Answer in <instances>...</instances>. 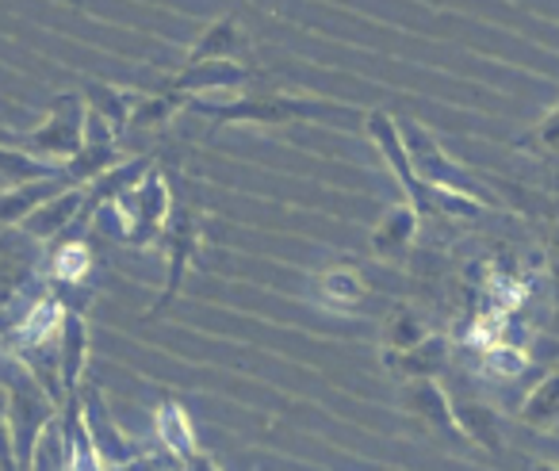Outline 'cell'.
<instances>
[{
	"mask_svg": "<svg viewBox=\"0 0 559 471\" xmlns=\"http://www.w3.org/2000/svg\"><path fill=\"white\" fill-rule=\"evenodd\" d=\"M185 471H218V463L211 460L207 452H200V456H192V460L185 463Z\"/></svg>",
	"mask_w": 559,
	"mask_h": 471,
	"instance_id": "83f0119b",
	"label": "cell"
},
{
	"mask_svg": "<svg viewBox=\"0 0 559 471\" xmlns=\"http://www.w3.org/2000/svg\"><path fill=\"white\" fill-rule=\"evenodd\" d=\"M81 208H85V188H70V192H62L50 203H43L39 211H32V215L20 223V231H27L32 238H39L50 246V242H58L73 223H78Z\"/></svg>",
	"mask_w": 559,
	"mask_h": 471,
	"instance_id": "9a60e30c",
	"label": "cell"
},
{
	"mask_svg": "<svg viewBox=\"0 0 559 471\" xmlns=\"http://www.w3.org/2000/svg\"><path fill=\"white\" fill-rule=\"evenodd\" d=\"M426 338H429V330L421 326V318H414L406 307H395L388 322H383V356L406 353V349L421 345Z\"/></svg>",
	"mask_w": 559,
	"mask_h": 471,
	"instance_id": "603a6c76",
	"label": "cell"
},
{
	"mask_svg": "<svg viewBox=\"0 0 559 471\" xmlns=\"http://www.w3.org/2000/svg\"><path fill=\"white\" fill-rule=\"evenodd\" d=\"M0 471H20V463H16V448H12L9 387H0Z\"/></svg>",
	"mask_w": 559,
	"mask_h": 471,
	"instance_id": "4316f807",
	"label": "cell"
},
{
	"mask_svg": "<svg viewBox=\"0 0 559 471\" xmlns=\"http://www.w3.org/2000/svg\"><path fill=\"white\" fill-rule=\"evenodd\" d=\"M319 295L330 307H360V299H368V284L357 269H326L319 276Z\"/></svg>",
	"mask_w": 559,
	"mask_h": 471,
	"instance_id": "7402d4cb",
	"label": "cell"
},
{
	"mask_svg": "<svg viewBox=\"0 0 559 471\" xmlns=\"http://www.w3.org/2000/svg\"><path fill=\"white\" fill-rule=\"evenodd\" d=\"M55 169L58 165H47V162H39V157L24 154V150L4 146V142H0V177L12 180V185H27V180L50 177Z\"/></svg>",
	"mask_w": 559,
	"mask_h": 471,
	"instance_id": "cb8c5ba5",
	"label": "cell"
},
{
	"mask_svg": "<svg viewBox=\"0 0 559 471\" xmlns=\"http://www.w3.org/2000/svg\"><path fill=\"white\" fill-rule=\"evenodd\" d=\"M391 376H399L403 384L411 379H437V372L449 364V338L441 333H429L421 345L406 349V353H395V356H383Z\"/></svg>",
	"mask_w": 559,
	"mask_h": 471,
	"instance_id": "e0dca14e",
	"label": "cell"
},
{
	"mask_svg": "<svg viewBox=\"0 0 559 471\" xmlns=\"http://www.w3.org/2000/svg\"><path fill=\"white\" fill-rule=\"evenodd\" d=\"M9 422H12V448H16L20 471H32L35 448H39L43 433L62 417V407L35 384V376L24 364L9 368Z\"/></svg>",
	"mask_w": 559,
	"mask_h": 471,
	"instance_id": "3957f363",
	"label": "cell"
},
{
	"mask_svg": "<svg viewBox=\"0 0 559 471\" xmlns=\"http://www.w3.org/2000/svg\"><path fill=\"white\" fill-rule=\"evenodd\" d=\"M157 437H162V448L169 456H177L180 463H188L192 456H200V445H195L192 422H188V410L180 407L173 395H165L157 402Z\"/></svg>",
	"mask_w": 559,
	"mask_h": 471,
	"instance_id": "d6986e66",
	"label": "cell"
},
{
	"mask_svg": "<svg viewBox=\"0 0 559 471\" xmlns=\"http://www.w3.org/2000/svg\"><path fill=\"white\" fill-rule=\"evenodd\" d=\"M460 417V429L472 445H483L487 452H502V437L495 429V414L487 407H460L456 410Z\"/></svg>",
	"mask_w": 559,
	"mask_h": 471,
	"instance_id": "d4e9b609",
	"label": "cell"
},
{
	"mask_svg": "<svg viewBox=\"0 0 559 471\" xmlns=\"http://www.w3.org/2000/svg\"><path fill=\"white\" fill-rule=\"evenodd\" d=\"M81 96H85V104L96 111V116L108 119V127L119 134V139L131 131V116L142 101V93H127V89L104 85V81H93V78L81 81Z\"/></svg>",
	"mask_w": 559,
	"mask_h": 471,
	"instance_id": "ac0fdd59",
	"label": "cell"
},
{
	"mask_svg": "<svg viewBox=\"0 0 559 471\" xmlns=\"http://www.w3.org/2000/svg\"><path fill=\"white\" fill-rule=\"evenodd\" d=\"M249 39L241 32L238 16H218L207 24V32L188 47L185 62H211V58H234V62H246Z\"/></svg>",
	"mask_w": 559,
	"mask_h": 471,
	"instance_id": "2e32d148",
	"label": "cell"
},
{
	"mask_svg": "<svg viewBox=\"0 0 559 471\" xmlns=\"http://www.w3.org/2000/svg\"><path fill=\"white\" fill-rule=\"evenodd\" d=\"M403 410L406 414H414L418 422H426L433 433H441L444 440H452V445H460L464 437V429H460V417L456 410H452L449 395H444V387L437 384V379H411V384H403Z\"/></svg>",
	"mask_w": 559,
	"mask_h": 471,
	"instance_id": "8fae6325",
	"label": "cell"
},
{
	"mask_svg": "<svg viewBox=\"0 0 559 471\" xmlns=\"http://www.w3.org/2000/svg\"><path fill=\"white\" fill-rule=\"evenodd\" d=\"M81 410H85V425H88V437H93V445H96V456H100V463L108 471L131 468V463L146 460V456L154 452L150 445H142V440L127 437V433L119 429V422L111 417L100 384L81 387Z\"/></svg>",
	"mask_w": 559,
	"mask_h": 471,
	"instance_id": "9c48e42d",
	"label": "cell"
},
{
	"mask_svg": "<svg viewBox=\"0 0 559 471\" xmlns=\"http://www.w3.org/2000/svg\"><path fill=\"white\" fill-rule=\"evenodd\" d=\"M188 111L207 116V139H215L223 127L234 123H261V127H280V123H304V119H330V116H349L353 108L330 101H311V96H292V93H264V96H238L226 104H203L200 96H192Z\"/></svg>",
	"mask_w": 559,
	"mask_h": 471,
	"instance_id": "6da1fadb",
	"label": "cell"
},
{
	"mask_svg": "<svg viewBox=\"0 0 559 471\" xmlns=\"http://www.w3.org/2000/svg\"><path fill=\"white\" fill-rule=\"evenodd\" d=\"M200 242H203V208L195 203H173V215L162 231V249H165V287L157 295V303L146 310V318L162 315L177 303L180 287H185L188 269L200 257Z\"/></svg>",
	"mask_w": 559,
	"mask_h": 471,
	"instance_id": "8992f818",
	"label": "cell"
},
{
	"mask_svg": "<svg viewBox=\"0 0 559 471\" xmlns=\"http://www.w3.org/2000/svg\"><path fill=\"white\" fill-rule=\"evenodd\" d=\"M85 119H88L85 96L58 93L55 101H50L47 123L35 127V131H16V142H12V146L39 157V162H47V165H66L70 157L81 154V146H85Z\"/></svg>",
	"mask_w": 559,
	"mask_h": 471,
	"instance_id": "277c9868",
	"label": "cell"
},
{
	"mask_svg": "<svg viewBox=\"0 0 559 471\" xmlns=\"http://www.w3.org/2000/svg\"><path fill=\"white\" fill-rule=\"evenodd\" d=\"M521 150H536V154H559V104L518 142Z\"/></svg>",
	"mask_w": 559,
	"mask_h": 471,
	"instance_id": "484cf974",
	"label": "cell"
},
{
	"mask_svg": "<svg viewBox=\"0 0 559 471\" xmlns=\"http://www.w3.org/2000/svg\"><path fill=\"white\" fill-rule=\"evenodd\" d=\"M58 361H62V391L66 399L81 395V376L88 364V322L81 310H66L58 326Z\"/></svg>",
	"mask_w": 559,
	"mask_h": 471,
	"instance_id": "4fadbf2b",
	"label": "cell"
},
{
	"mask_svg": "<svg viewBox=\"0 0 559 471\" xmlns=\"http://www.w3.org/2000/svg\"><path fill=\"white\" fill-rule=\"evenodd\" d=\"M70 188H78L70 177H66V169L58 165L50 177H39V180H27V185H12L0 192V231H9V226H20L32 211H39L43 203H50L55 196L70 192Z\"/></svg>",
	"mask_w": 559,
	"mask_h": 471,
	"instance_id": "7c38bea8",
	"label": "cell"
},
{
	"mask_svg": "<svg viewBox=\"0 0 559 471\" xmlns=\"http://www.w3.org/2000/svg\"><path fill=\"white\" fill-rule=\"evenodd\" d=\"M0 142H4V146H12V142H16V131H12V127L0 123Z\"/></svg>",
	"mask_w": 559,
	"mask_h": 471,
	"instance_id": "f1b7e54d",
	"label": "cell"
},
{
	"mask_svg": "<svg viewBox=\"0 0 559 471\" xmlns=\"http://www.w3.org/2000/svg\"><path fill=\"white\" fill-rule=\"evenodd\" d=\"M173 188L165 180V173L150 169L142 177V185H134L127 196H119L111 208L119 215V238L131 249H150L154 242H162V231L173 215Z\"/></svg>",
	"mask_w": 559,
	"mask_h": 471,
	"instance_id": "5b68a950",
	"label": "cell"
},
{
	"mask_svg": "<svg viewBox=\"0 0 559 471\" xmlns=\"http://www.w3.org/2000/svg\"><path fill=\"white\" fill-rule=\"evenodd\" d=\"M521 422L528 425V429H556L559 425V372H551V376H544L540 384L528 391V399L521 402Z\"/></svg>",
	"mask_w": 559,
	"mask_h": 471,
	"instance_id": "44dd1931",
	"label": "cell"
},
{
	"mask_svg": "<svg viewBox=\"0 0 559 471\" xmlns=\"http://www.w3.org/2000/svg\"><path fill=\"white\" fill-rule=\"evenodd\" d=\"M93 269H96V257L85 238L50 242L47 246V276L55 284H85Z\"/></svg>",
	"mask_w": 559,
	"mask_h": 471,
	"instance_id": "ffe728a7",
	"label": "cell"
},
{
	"mask_svg": "<svg viewBox=\"0 0 559 471\" xmlns=\"http://www.w3.org/2000/svg\"><path fill=\"white\" fill-rule=\"evenodd\" d=\"M253 70L234 58H211V62H185L177 73L162 81L157 89L180 96H200V93H223V89H246Z\"/></svg>",
	"mask_w": 559,
	"mask_h": 471,
	"instance_id": "30bf717a",
	"label": "cell"
},
{
	"mask_svg": "<svg viewBox=\"0 0 559 471\" xmlns=\"http://www.w3.org/2000/svg\"><path fill=\"white\" fill-rule=\"evenodd\" d=\"M418 219L421 215L411 200L383 211V219L372 226V257H380V261H403L414 234H418Z\"/></svg>",
	"mask_w": 559,
	"mask_h": 471,
	"instance_id": "5bb4252c",
	"label": "cell"
},
{
	"mask_svg": "<svg viewBox=\"0 0 559 471\" xmlns=\"http://www.w3.org/2000/svg\"><path fill=\"white\" fill-rule=\"evenodd\" d=\"M365 131L368 139L376 142V150L383 154V162H388V169L395 173V180L403 185L406 200L418 208V215H479L483 203L479 200H467V196H456V192H441V188H429L426 180L414 173L411 165V154H406L403 146V131H399V119L391 116V111L376 108L365 116Z\"/></svg>",
	"mask_w": 559,
	"mask_h": 471,
	"instance_id": "7a4b0ae2",
	"label": "cell"
},
{
	"mask_svg": "<svg viewBox=\"0 0 559 471\" xmlns=\"http://www.w3.org/2000/svg\"><path fill=\"white\" fill-rule=\"evenodd\" d=\"M39 280H47V242L20 226L0 231V310H9Z\"/></svg>",
	"mask_w": 559,
	"mask_h": 471,
	"instance_id": "ba28073f",
	"label": "cell"
},
{
	"mask_svg": "<svg viewBox=\"0 0 559 471\" xmlns=\"http://www.w3.org/2000/svg\"><path fill=\"white\" fill-rule=\"evenodd\" d=\"M70 4H73V9H81V0H70Z\"/></svg>",
	"mask_w": 559,
	"mask_h": 471,
	"instance_id": "4dcf8cb0",
	"label": "cell"
},
{
	"mask_svg": "<svg viewBox=\"0 0 559 471\" xmlns=\"http://www.w3.org/2000/svg\"><path fill=\"white\" fill-rule=\"evenodd\" d=\"M399 131H403V146L411 154V165L429 188H441V192H456V196H467V200H479L483 208H490V192L479 185L475 177H467L456 162L441 150V142L426 131L421 123L414 119H399Z\"/></svg>",
	"mask_w": 559,
	"mask_h": 471,
	"instance_id": "52a82bcc",
	"label": "cell"
},
{
	"mask_svg": "<svg viewBox=\"0 0 559 471\" xmlns=\"http://www.w3.org/2000/svg\"><path fill=\"white\" fill-rule=\"evenodd\" d=\"M528 471H559V463H548V460H536V463H528Z\"/></svg>",
	"mask_w": 559,
	"mask_h": 471,
	"instance_id": "f546056e",
	"label": "cell"
}]
</instances>
